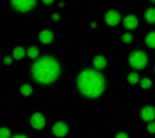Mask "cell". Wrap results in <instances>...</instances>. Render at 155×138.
<instances>
[{"mask_svg": "<svg viewBox=\"0 0 155 138\" xmlns=\"http://www.w3.org/2000/svg\"><path fill=\"white\" fill-rule=\"evenodd\" d=\"M78 86L84 96L95 98L102 95L105 89V79L101 73L94 70H84L78 77Z\"/></svg>", "mask_w": 155, "mask_h": 138, "instance_id": "cell-1", "label": "cell"}, {"mask_svg": "<svg viewBox=\"0 0 155 138\" xmlns=\"http://www.w3.org/2000/svg\"><path fill=\"white\" fill-rule=\"evenodd\" d=\"M33 77L40 84H51L56 81L60 74V66L57 60L51 56H44L33 64Z\"/></svg>", "mask_w": 155, "mask_h": 138, "instance_id": "cell-2", "label": "cell"}, {"mask_svg": "<svg viewBox=\"0 0 155 138\" xmlns=\"http://www.w3.org/2000/svg\"><path fill=\"white\" fill-rule=\"evenodd\" d=\"M129 64L136 70H142L147 66V55L142 51H136L129 56Z\"/></svg>", "mask_w": 155, "mask_h": 138, "instance_id": "cell-3", "label": "cell"}, {"mask_svg": "<svg viewBox=\"0 0 155 138\" xmlns=\"http://www.w3.org/2000/svg\"><path fill=\"white\" fill-rule=\"evenodd\" d=\"M11 4L14 5V8L18 11H22V12H26V11L34 8L35 2L34 0H12Z\"/></svg>", "mask_w": 155, "mask_h": 138, "instance_id": "cell-4", "label": "cell"}, {"mask_svg": "<svg viewBox=\"0 0 155 138\" xmlns=\"http://www.w3.org/2000/svg\"><path fill=\"white\" fill-rule=\"evenodd\" d=\"M30 125H31L35 130L44 129L45 127V118H44V115L40 114V112H35L31 116V119H30Z\"/></svg>", "mask_w": 155, "mask_h": 138, "instance_id": "cell-5", "label": "cell"}, {"mask_svg": "<svg viewBox=\"0 0 155 138\" xmlns=\"http://www.w3.org/2000/svg\"><path fill=\"white\" fill-rule=\"evenodd\" d=\"M120 19H121L120 14H118L116 10L107 11L106 15H105V22H106L107 25H110V26H116V25L120 22Z\"/></svg>", "mask_w": 155, "mask_h": 138, "instance_id": "cell-6", "label": "cell"}, {"mask_svg": "<svg viewBox=\"0 0 155 138\" xmlns=\"http://www.w3.org/2000/svg\"><path fill=\"white\" fill-rule=\"evenodd\" d=\"M52 131H53V134L56 137H64L68 133V126L64 122H57V123H54Z\"/></svg>", "mask_w": 155, "mask_h": 138, "instance_id": "cell-7", "label": "cell"}, {"mask_svg": "<svg viewBox=\"0 0 155 138\" xmlns=\"http://www.w3.org/2000/svg\"><path fill=\"white\" fill-rule=\"evenodd\" d=\"M140 116H142V119L146 120V122H151L155 118V108L154 107H144V108L142 109V112H140Z\"/></svg>", "mask_w": 155, "mask_h": 138, "instance_id": "cell-8", "label": "cell"}, {"mask_svg": "<svg viewBox=\"0 0 155 138\" xmlns=\"http://www.w3.org/2000/svg\"><path fill=\"white\" fill-rule=\"evenodd\" d=\"M137 23H139V21H137V18L135 15H128L125 16V19H124V26L127 27V29H136L137 27Z\"/></svg>", "mask_w": 155, "mask_h": 138, "instance_id": "cell-9", "label": "cell"}, {"mask_svg": "<svg viewBox=\"0 0 155 138\" xmlns=\"http://www.w3.org/2000/svg\"><path fill=\"white\" fill-rule=\"evenodd\" d=\"M52 40H53V33L51 30H42L40 33V41L42 44H49L52 43Z\"/></svg>", "mask_w": 155, "mask_h": 138, "instance_id": "cell-10", "label": "cell"}, {"mask_svg": "<svg viewBox=\"0 0 155 138\" xmlns=\"http://www.w3.org/2000/svg\"><path fill=\"white\" fill-rule=\"evenodd\" d=\"M94 66H95V68H98V70L105 68L106 67V59H105L104 56H95L94 57Z\"/></svg>", "mask_w": 155, "mask_h": 138, "instance_id": "cell-11", "label": "cell"}, {"mask_svg": "<svg viewBox=\"0 0 155 138\" xmlns=\"http://www.w3.org/2000/svg\"><path fill=\"white\" fill-rule=\"evenodd\" d=\"M26 55V51H25V48H22V47H16L15 49H14V59H23V56Z\"/></svg>", "mask_w": 155, "mask_h": 138, "instance_id": "cell-12", "label": "cell"}, {"mask_svg": "<svg viewBox=\"0 0 155 138\" xmlns=\"http://www.w3.org/2000/svg\"><path fill=\"white\" fill-rule=\"evenodd\" d=\"M146 21L150 23H155V8H148L146 11Z\"/></svg>", "mask_w": 155, "mask_h": 138, "instance_id": "cell-13", "label": "cell"}, {"mask_svg": "<svg viewBox=\"0 0 155 138\" xmlns=\"http://www.w3.org/2000/svg\"><path fill=\"white\" fill-rule=\"evenodd\" d=\"M146 44H147V47H150V48H155V32H151L147 34V37H146Z\"/></svg>", "mask_w": 155, "mask_h": 138, "instance_id": "cell-14", "label": "cell"}, {"mask_svg": "<svg viewBox=\"0 0 155 138\" xmlns=\"http://www.w3.org/2000/svg\"><path fill=\"white\" fill-rule=\"evenodd\" d=\"M21 93H22V96H30L33 93V89H31V86H30V85H22L21 86Z\"/></svg>", "mask_w": 155, "mask_h": 138, "instance_id": "cell-15", "label": "cell"}, {"mask_svg": "<svg viewBox=\"0 0 155 138\" xmlns=\"http://www.w3.org/2000/svg\"><path fill=\"white\" fill-rule=\"evenodd\" d=\"M38 48L37 47H30L29 49H27V56L31 57V59H35V57H38Z\"/></svg>", "mask_w": 155, "mask_h": 138, "instance_id": "cell-16", "label": "cell"}, {"mask_svg": "<svg viewBox=\"0 0 155 138\" xmlns=\"http://www.w3.org/2000/svg\"><path fill=\"white\" fill-rule=\"evenodd\" d=\"M128 82L131 85H135V84H137L139 82V75H137L136 73H131L128 75Z\"/></svg>", "mask_w": 155, "mask_h": 138, "instance_id": "cell-17", "label": "cell"}, {"mask_svg": "<svg viewBox=\"0 0 155 138\" xmlns=\"http://www.w3.org/2000/svg\"><path fill=\"white\" fill-rule=\"evenodd\" d=\"M140 85H142L143 89H148V88H150L151 85H153V82H151L148 78H143L142 81H140Z\"/></svg>", "mask_w": 155, "mask_h": 138, "instance_id": "cell-18", "label": "cell"}, {"mask_svg": "<svg viewBox=\"0 0 155 138\" xmlns=\"http://www.w3.org/2000/svg\"><path fill=\"white\" fill-rule=\"evenodd\" d=\"M10 137H11V133L8 129H5V127L0 129V138H10Z\"/></svg>", "mask_w": 155, "mask_h": 138, "instance_id": "cell-19", "label": "cell"}, {"mask_svg": "<svg viewBox=\"0 0 155 138\" xmlns=\"http://www.w3.org/2000/svg\"><path fill=\"white\" fill-rule=\"evenodd\" d=\"M132 40H134V36H132V34H129V33H125V34H123V41L125 44L132 43Z\"/></svg>", "mask_w": 155, "mask_h": 138, "instance_id": "cell-20", "label": "cell"}, {"mask_svg": "<svg viewBox=\"0 0 155 138\" xmlns=\"http://www.w3.org/2000/svg\"><path fill=\"white\" fill-rule=\"evenodd\" d=\"M147 130H148V133H155V123H154V122L148 123Z\"/></svg>", "mask_w": 155, "mask_h": 138, "instance_id": "cell-21", "label": "cell"}, {"mask_svg": "<svg viewBox=\"0 0 155 138\" xmlns=\"http://www.w3.org/2000/svg\"><path fill=\"white\" fill-rule=\"evenodd\" d=\"M116 138H128V136H127L125 133H118L117 136H116Z\"/></svg>", "mask_w": 155, "mask_h": 138, "instance_id": "cell-22", "label": "cell"}, {"mask_svg": "<svg viewBox=\"0 0 155 138\" xmlns=\"http://www.w3.org/2000/svg\"><path fill=\"white\" fill-rule=\"evenodd\" d=\"M11 62H12V60H11V57H10V56L4 57V64H10Z\"/></svg>", "mask_w": 155, "mask_h": 138, "instance_id": "cell-23", "label": "cell"}, {"mask_svg": "<svg viewBox=\"0 0 155 138\" xmlns=\"http://www.w3.org/2000/svg\"><path fill=\"white\" fill-rule=\"evenodd\" d=\"M52 19H53V21H59V19H60L59 14H53V15H52Z\"/></svg>", "mask_w": 155, "mask_h": 138, "instance_id": "cell-24", "label": "cell"}, {"mask_svg": "<svg viewBox=\"0 0 155 138\" xmlns=\"http://www.w3.org/2000/svg\"><path fill=\"white\" fill-rule=\"evenodd\" d=\"M52 3H53L52 0H44V4H52Z\"/></svg>", "mask_w": 155, "mask_h": 138, "instance_id": "cell-25", "label": "cell"}, {"mask_svg": "<svg viewBox=\"0 0 155 138\" xmlns=\"http://www.w3.org/2000/svg\"><path fill=\"white\" fill-rule=\"evenodd\" d=\"M12 138H27L26 136H15V137H12Z\"/></svg>", "mask_w": 155, "mask_h": 138, "instance_id": "cell-26", "label": "cell"}]
</instances>
